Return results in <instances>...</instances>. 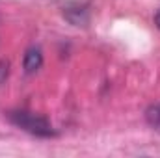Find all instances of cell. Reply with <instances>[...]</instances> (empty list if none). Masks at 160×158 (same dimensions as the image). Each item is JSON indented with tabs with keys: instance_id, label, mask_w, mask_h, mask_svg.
Here are the masks:
<instances>
[{
	"instance_id": "cell-1",
	"label": "cell",
	"mask_w": 160,
	"mask_h": 158,
	"mask_svg": "<svg viewBox=\"0 0 160 158\" xmlns=\"http://www.w3.org/2000/svg\"><path fill=\"white\" fill-rule=\"evenodd\" d=\"M9 119L19 128H22V130H26V132H30L34 136H39V138H48V136L56 134L50 121L47 117H43V116H39V114H34V112H26V110L11 112Z\"/></svg>"
},
{
	"instance_id": "cell-2",
	"label": "cell",
	"mask_w": 160,
	"mask_h": 158,
	"mask_svg": "<svg viewBox=\"0 0 160 158\" xmlns=\"http://www.w3.org/2000/svg\"><path fill=\"white\" fill-rule=\"evenodd\" d=\"M43 65V52H41L39 47H30L26 52H24V60H22V67L28 75H34L38 73Z\"/></svg>"
},
{
	"instance_id": "cell-3",
	"label": "cell",
	"mask_w": 160,
	"mask_h": 158,
	"mask_svg": "<svg viewBox=\"0 0 160 158\" xmlns=\"http://www.w3.org/2000/svg\"><path fill=\"white\" fill-rule=\"evenodd\" d=\"M145 117H147V123H149L153 128H157V130L160 132V102H158V104H153V106H149V108H147Z\"/></svg>"
},
{
	"instance_id": "cell-4",
	"label": "cell",
	"mask_w": 160,
	"mask_h": 158,
	"mask_svg": "<svg viewBox=\"0 0 160 158\" xmlns=\"http://www.w3.org/2000/svg\"><path fill=\"white\" fill-rule=\"evenodd\" d=\"M155 24H157V28L160 30V9L157 11V15H155Z\"/></svg>"
}]
</instances>
